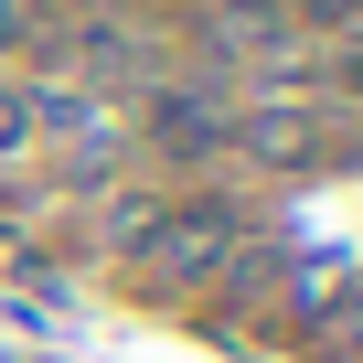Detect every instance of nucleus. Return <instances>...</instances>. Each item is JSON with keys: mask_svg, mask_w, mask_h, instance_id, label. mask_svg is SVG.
<instances>
[{"mask_svg": "<svg viewBox=\"0 0 363 363\" xmlns=\"http://www.w3.org/2000/svg\"><path fill=\"white\" fill-rule=\"evenodd\" d=\"M22 139V96H0V150H11Z\"/></svg>", "mask_w": 363, "mask_h": 363, "instance_id": "1", "label": "nucleus"}, {"mask_svg": "<svg viewBox=\"0 0 363 363\" xmlns=\"http://www.w3.org/2000/svg\"><path fill=\"white\" fill-rule=\"evenodd\" d=\"M0 43H11V0H0Z\"/></svg>", "mask_w": 363, "mask_h": 363, "instance_id": "2", "label": "nucleus"}]
</instances>
